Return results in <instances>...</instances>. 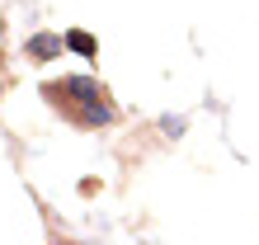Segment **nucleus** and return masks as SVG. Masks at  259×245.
Listing matches in <instances>:
<instances>
[{"label":"nucleus","mask_w":259,"mask_h":245,"mask_svg":"<svg viewBox=\"0 0 259 245\" xmlns=\"http://www.w3.org/2000/svg\"><path fill=\"white\" fill-rule=\"evenodd\" d=\"M42 95H48L52 104L71 99V104H80V109H85V104H99V99H109V90H104V85L95 80V75H66L62 85H48Z\"/></svg>","instance_id":"nucleus-1"},{"label":"nucleus","mask_w":259,"mask_h":245,"mask_svg":"<svg viewBox=\"0 0 259 245\" xmlns=\"http://www.w3.org/2000/svg\"><path fill=\"white\" fill-rule=\"evenodd\" d=\"M66 48H71L75 57H95V52H99V43L90 38V33H80V28H71V33H66Z\"/></svg>","instance_id":"nucleus-3"},{"label":"nucleus","mask_w":259,"mask_h":245,"mask_svg":"<svg viewBox=\"0 0 259 245\" xmlns=\"http://www.w3.org/2000/svg\"><path fill=\"white\" fill-rule=\"evenodd\" d=\"M160 128L170 132V137H179V132H184V118H160Z\"/></svg>","instance_id":"nucleus-4"},{"label":"nucleus","mask_w":259,"mask_h":245,"mask_svg":"<svg viewBox=\"0 0 259 245\" xmlns=\"http://www.w3.org/2000/svg\"><path fill=\"white\" fill-rule=\"evenodd\" d=\"M62 48H66V38L62 33H33L24 43V52L33 57V61H52V57H62Z\"/></svg>","instance_id":"nucleus-2"}]
</instances>
